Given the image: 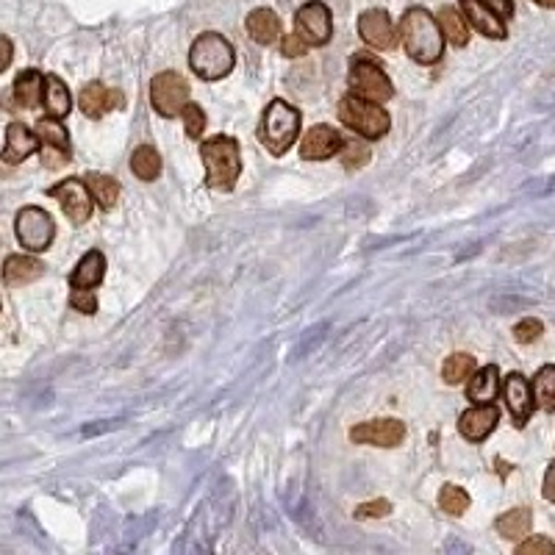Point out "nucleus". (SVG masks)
Returning a JSON list of instances; mask_svg holds the SVG:
<instances>
[{"instance_id": "1", "label": "nucleus", "mask_w": 555, "mask_h": 555, "mask_svg": "<svg viewBox=\"0 0 555 555\" xmlns=\"http://www.w3.org/2000/svg\"><path fill=\"white\" fill-rule=\"evenodd\" d=\"M400 42H403V48L414 62L422 64V67H431V64L442 62L447 39H444L439 20L428 9L411 6L400 17Z\"/></svg>"}, {"instance_id": "2", "label": "nucleus", "mask_w": 555, "mask_h": 555, "mask_svg": "<svg viewBox=\"0 0 555 555\" xmlns=\"http://www.w3.org/2000/svg\"><path fill=\"white\" fill-rule=\"evenodd\" d=\"M200 159L206 164V186L231 192L242 175V153L234 136H211L200 142Z\"/></svg>"}, {"instance_id": "3", "label": "nucleus", "mask_w": 555, "mask_h": 555, "mask_svg": "<svg viewBox=\"0 0 555 555\" xmlns=\"http://www.w3.org/2000/svg\"><path fill=\"white\" fill-rule=\"evenodd\" d=\"M236 53L234 45L228 39L217 34V31H206L192 42L189 50V67L195 70L198 78L203 81H220L234 70Z\"/></svg>"}, {"instance_id": "4", "label": "nucleus", "mask_w": 555, "mask_h": 555, "mask_svg": "<svg viewBox=\"0 0 555 555\" xmlns=\"http://www.w3.org/2000/svg\"><path fill=\"white\" fill-rule=\"evenodd\" d=\"M300 111L295 106H289L286 100H272L270 106L264 109V120H261V142L264 148L270 150L272 156H284L289 153V148L297 142L300 136Z\"/></svg>"}, {"instance_id": "5", "label": "nucleus", "mask_w": 555, "mask_h": 555, "mask_svg": "<svg viewBox=\"0 0 555 555\" xmlns=\"http://www.w3.org/2000/svg\"><path fill=\"white\" fill-rule=\"evenodd\" d=\"M339 120L353 131V134L364 136V139H381L389 134L392 120L389 114L370 100H361L356 95H345L339 100Z\"/></svg>"}, {"instance_id": "6", "label": "nucleus", "mask_w": 555, "mask_h": 555, "mask_svg": "<svg viewBox=\"0 0 555 555\" xmlns=\"http://www.w3.org/2000/svg\"><path fill=\"white\" fill-rule=\"evenodd\" d=\"M347 84H350V95L370 103H386L395 95V87L389 81V75L383 73L378 62H372L370 56H356L350 62V73H347Z\"/></svg>"}, {"instance_id": "7", "label": "nucleus", "mask_w": 555, "mask_h": 555, "mask_svg": "<svg viewBox=\"0 0 555 555\" xmlns=\"http://www.w3.org/2000/svg\"><path fill=\"white\" fill-rule=\"evenodd\" d=\"M150 103L161 117H181L189 106V81L175 70H164L150 81Z\"/></svg>"}, {"instance_id": "8", "label": "nucleus", "mask_w": 555, "mask_h": 555, "mask_svg": "<svg viewBox=\"0 0 555 555\" xmlns=\"http://www.w3.org/2000/svg\"><path fill=\"white\" fill-rule=\"evenodd\" d=\"M14 234H17V242L23 245V250L42 253L53 242L56 225H53V217L45 209L23 206V209L17 211V217H14Z\"/></svg>"}, {"instance_id": "9", "label": "nucleus", "mask_w": 555, "mask_h": 555, "mask_svg": "<svg viewBox=\"0 0 555 555\" xmlns=\"http://www.w3.org/2000/svg\"><path fill=\"white\" fill-rule=\"evenodd\" d=\"M48 195L62 203L64 214H67V220L73 222V225H84V222L92 220L95 198H92V192H89L87 181L67 178V181H62V184L50 186Z\"/></svg>"}, {"instance_id": "10", "label": "nucleus", "mask_w": 555, "mask_h": 555, "mask_svg": "<svg viewBox=\"0 0 555 555\" xmlns=\"http://www.w3.org/2000/svg\"><path fill=\"white\" fill-rule=\"evenodd\" d=\"M297 34L309 42L311 48L328 45L333 37V17L331 9L322 0H309L306 6H300L295 14Z\"/></svg>"}, {"instance_id": "11", "label": "nucleus", "mask_w": 555, "mask_h": 555, "mask_svg": "<svg viewBox=\"0 0 555 555\" xmlns=\"http://www.w3.org/2000/svg\"><path fill=\"white\" fill-rule=\"evenodd\" d=\"M358 37L375 50H395L400 45V31L383 9H367L358 17Z\"/></svg>"}, {"instance_id": "12", "label": "nucleus", "mask_w": 555, "mask_h": 555, "mask_svg": "<svg viewBox=\"0 0 555 555\" xmlns=\"http://www.w3.org/2000/svg\"><path fill=\"white\" fill-rule=\"evenodd\" d=\"M34 131L42 142V161L48 164L50 170L62 167L64 161H70V136H67L62 120L42 117Z\"/></svg>"}, {"instance_id": "13", "label": "nucleus", "mask_w": 555, "mask_h": 555, "mask_svg": "<svg viewBox=\"0 0 555 555\" xmlns=\"http://www.w3.org/2000/svg\"><path fill=\"white\" fill-rule=\"evenodd\" d=\"M503 397H506V406H508V414H511V420L517 428H525V422L531 420L533 411H536V395H533V386L531 381L525 378V375H519V372H511L503 383Z\"/></svg>"}, {"instance_id": "14", "label": "nucleus", "mask_w": 555, "mask_h": 555, "mask_svg": "<svg viewBox=\"0 0 555 555\" xmlns=\"http://www.w3.org/2000/svg\"><path fill=\"white\" fill-rule=\"evenodd\" d=\"M342 148H345V136L339 134L333 125H314L300 142V156L303 161H325L339 156Z\"/></svg>"}, {"instance_id": "15", "label": "nucleus", "mask_w": 555, "mask_h": 555, "mask_svg": "<svg viewBox=\"0 0 555 555\" xmlns=\"http://www.w3.org/2000/svg\"><path fill=\"white\" fill-rule=\"evenodd\" d=\"M406 439V425L400 420L361 422L350 431V442L372 444V447H397Z\"/></svg>"}, {"instance_id": "16", "label": "nucleus", "mask_w": 555, "mask_h": 555, "mask_svg": "<svg viewBox=\"0 0 555 555\" xmlns=\"http://www.w3.org/2000/svg\"><path fill=\"white\" fill-rule=\"evenodd\" d=\"M39 136L37 131H31L28 125L23 123H9L6 125V145H3V153H0V159L6 161V164H20L25 161L28 156H34L39 150Z\"/></svg>"}, {"instance_id": "17", "label": "nucleus", "mask_w": 555, "mask_h": 555, "mask_svg": "<svg viewBox=\"0 0 555 555\" xmlns=\"http://www.w3.org/2000/svg\"><path fill=\"white\" fill-rule=\"evenodd\" d=\"M461 14H464V20L469 23V28H475L478 34H483V37H489V39L508 37L506 20H500L489 6H483L481 0H461Z\"/></svg>"}, {"instance_id": "18", "label": "nucleus", "mask_w": 555, "mask_h": 555, "mask_svg": "<svg viewBox=\"0 0 555 555\" xmlns=\"http://www.w3.org/2000/svg\"><path fill=\"white\" fill-rule=\"evenodd\" d=\"M500 422V411L494 406H475L467 408L461 417H458V431L467 442H483L489 439V433L497 428Z\"/></svg>"}, {"instance_id": "19", "label": "nucleus", "mask_w": 555, "mask_h": 555, "mask_svg": "<svg viewBox=\"0 0 555 555\" xmlns=\"http://www.w3.org/2000/svg\"><path fill=\"white\" fill-rule=\"evenodd\" d=\"M78 106L81 111L92 117V120H100L106 111L111 109H120L123 106V95L117 92V89H106L100 81H92L87 87L81 89V95H78Z\"/></svg>"}, {"instance_id": "20", "label": "nucleus", "mask_w": 555, "mask_h": 555, "mask_svg": "<svg viewBox=\"0 0 555 555\" xmlns=\"http://www.w3.org/2000/svg\"><path fill=\"white\" fill-rule=\"evenodd\" d=\"M106 275V259L100 250H89L84 259L75 264V270L70 272V289L75 292H92L95 286L103 284Z\"/></svg>"}, {"instance_id": "21", "label": "nucleus", "mask_w": 555, "mask_h": 555, "mask_svg": "<svg viewBox=\"0 0 555 555\" xmlns=\"http://www.w3.org/2000/svg\"><path fill=\"white\" fill-rule=\"evenodd\" d=\"M500 386H503L500 383V370L494 364L481 367L467 383L469 403H475V406H492L497 395H500Z\"/></svg>"}, {"instance_id": "22", "label": "nucleus", "mask_w": 555, "mask_h": 555, "mask_svg": "<svg viewBox=\"0 0 555 555\" xmlns=\"http://www.w3.org/2000/svg\"><path fill=\"white\" fill-rule=\"evenodd\" d=\"M45 264L34 256H25V253H14L3 264V281L6 286H28L34 284L37 278H42Z\"/></svg>"}, {"instance_id": "23", "label": "nucleus", "mask_w": 555, "mask_h": 555, "mask_svg": "<svg viewBox=\"0 0 555 555\" xmlns=\"http://www.w3.org/2000/svg\"><path fill=\"white\" fill-rule=\"evenodd\" d=\"M14 103L20 109H37L42 106V98H45V75L39 70H23V73L14 78L12 87Z\"/></svg>"}, {"instance_id": "24", "label": "nucleus", "mask_w": 555, "mask_h": 555, "mask_svg": "<svg viewBox=\"0 0 555 555\" xmlns=\"http://www.w3.org/2000/svg\"><path fill=\"white\" fill-rule=\"evenodd\" d=\"M247 34L259 45H272L281 39V20L272 9H253L247 14Z\"/></svg>"}, {"instance_id": "25", "label": "nucleus", "mask_w": 555, "mask_h": 555, "mask_svg": "<svg viewBox=\"0 0 555 555\" xmlns=\"http://www.w3.org/2000/svg\"><path fill=\"white\" fill-rule=\"evenodd\" d=\"M45 114L53 120H64L70 109H73V98L70 89L64 84L59 75H45V98H42Z\"/></svg>"}, {"instance_id": "26", "label": "nucleus", "mask_w": 555, "mask_h": 555, "mask_svg": "<svg viewBox=\"0 0 555 555\" xmlns=\"http://www.w3.org/2000/svg\"><path fill=\"white\" fill-rule=\"evenodd\" d=\"M531 525H533V514L531 508H511L506 514H500L497 522H494V528L497 533L508 539V542H517V539H528V533H531Z\"/></svg>"}, {"instance_id": "27", "label": "nucleus", "mask_w": 555, "mask_h": 555, "mask_svg": "<svg viewBox=\"0 0 555 555\" xmlns=\"http://www.w3.org/2000/svg\"><path fill=\"white\" fill-rule=\"evenodd\" d=\"M436 20H439V25H442V34L450 45H456V48H464V45H467L469 23L464 20V14L458 12L456 6H442L439 14H436Z\"/></svg>"}, {"instance_id": "28", "label": "nucleus", "mask_w": 555, "mask_h": 555, "mask_svg": "<svg viewBox=\"0 0 555 555\" xmlns=\"http://www.w3.org/2000/svg\"><path fill=\"white\" fill-rule=\"evenodd\" d=\"M84 181H87L89 192H92V198H95V203H98L100 209L111 211L117 206V200H120V184H117L111 175L89 173Z\"/></svg>"}, {"instance_id": "29", "label": "nucleus", "mask_w": 555, "mask_h": 555, "mask_svg": "<svg viewBox=\"0 0 555 555\" xmlns=\"http://www.w3.org/2000/svg\"><path fill=\"white\" fill-rule=\"evenodd\" d=\"M131 170H134V175L139 181H156L161 175L159 150L150 148V145L136 148L134 156H131Z\"/></svg>"}, {"instance_id": "30", "label": "nucleus", "mask_w": 555, "mask_h": 555, "mask_svg": "<svg viewBox=\"0 0 555 555\" xmlns=\"http://www.w3.org/2000/svg\"><path fill=\"white\" fill-rule=\"evenodd\" d=\"M472 375H475V358L467 356V353H453V356L444 361V367H442L444 383L458 386V383H464L467 378H472Z\"/></svg>"}, {"instance_id": "31", "label": "nucleus", "mask_w": 555, "mask_h": 555, "mask_svg": "<svg viewBox=\"0 0 555 555\" xmlns=\"http://www.w3.org/2000/svg\"><path fill=\"white\" fill-rule=\"evenodd\" d=\"M533 395L544 411H555V364H547L533 378Z\"/></svg>"}, {"instance_id": "32", "label": "nucleus", "mask_w": 555, "mask_h": 555, "mask_svg": "<svg viewBox=\"0 0 555 555\" xmlns=\"http://www.w3.org/2000/svg\"><path fill=\"white\" fill-rule=\"evenodd\" d=\"M439 506H442L444 514H450V517H461V514L469 508V494L464 492L461 486L447 483V486H442V492H439Z\"/></svg>"}, {"instance_id": "33", "label": "nucleus", "mask_w": 555, "mask_h": 555, "mask_svg": "<svg viewBox=\"0 0 555 555\" xmlns=\"http://www.w3.org/2000/svg\"><path fill=\"white\" fill-rule=\"evenodd\" d=\"M370 145L367 139H345V148L339 153V159L345 161L347 170H361L370 161Z\"/></svg>"}, {"instance_id": "34", "label": "nucleus", "mask_w": 555, "mask_h": 555, "mask_svg": "<svg viewBox=\"0 0 555 555\" xmlns=\"http://www.w3.org/2000/svg\"><path fill=\"white\" fill-rule=\"evenodd\" d=\"M181 120H184V128H186V136L189 139H200L203 131H206V111L200 109L198 103H189L181 114Z\"/></svg>"}, {"instance_id": "35", "label": "nucleus", "mask_w": 555, "mask_h": 555, "mask_svg": "<svg viewBox=\"0 0 555 555\" xmlns=\"http://www.w3.org/2000/svg\"><path fill=\"white\" fill-rule=\"evenodd\" d=\"M514 555H555V544L547 536H528L519 542Z\"/></svg>"}, {"instance_id": "36", "label": "nucleus", "mask_w": 555, "mask_h": 555, "mask_svg": "<svg viewBox=\"0 0 555 555\" xmlns=\"http://www.w3.org/2000/svg\"><path fill=\"white\" fill-rule=\"evenodd\" d=\"M544 325L539 320H533V317H528V320L517 322V328H514V336H517V342H522V345H528V342H536L539 336H542Z\"/></svg>"}, {"instance_id": "37", "label": "nucleus", "mask_w": 555, "mask_h": 555, "mask_svg": "<svg viewBox=\"0 0 555 555\" xmlns=\"http://www.w3.org/2000/svg\"><path fill=\"white\" fill-rule=\"evenodd\" d=\"M392 511V503L389 500H370V503H361L356 508V519H378V517H389Z\"/></svg>"}, {"instance_id": "38", "label": "nucleus", "mask_w": 555, "mask_h": 555, "mask_svg": "<svg viewBox=\"0 0 555 555\" xmlns=\"http://www.w3.org/2000/svg\"><path fill=\"white\" fill-rule=\"evenodd\" d=\"M306 50H309V42L300 34H289L281 42V53H284L286 59H300V56H306Z\"/></svg>"}, {"instance_id": "39", "label": "nucleus", "mask_w": 555, "mask_h": 555, "mask_svg": "<svg viewBox=\"0 0 555 555\" xmlns=\"http://www.w3.org/2000/svg\"><path fill=\"white\" fill-rule=\"evenodd\" d=\"M70 306L75 311H81V314H95L98 311V297L92 295V292H75L70 295Z\"/></svg>"}, {"instance_id": "40", "label": "nucleus", "mask_w": 555, "mask_h": 555, "mask_svg": "<svg viewBox=\"0 0 555 555\" xmlns=\"http://www.w3.org/2000/svg\"><path fill=\"white\" fill-rule=\"evenodd\" d=\"M483 6H489L500 20H511L514 17V0H481Z\"/></svg>"}, {"instance_id": "41", "label": "nucleus", "mask_w": 555, "mask_h": 555, "mask_svg": "<svg viewBox=\"0 0 555 555\" xmlns=\"http://www.w3.org/2000/svg\"><path fill=\"white\" fill-rule=\"evenodd\" d=\"M542 494L550 500V503H555V461L547 467V475H544V486H542Z\"/></svg>"}, {"instance_id": "42", "label": "nucleus", "mask_w": 555, "mask_h": 555, "mask_svg": "<svg viewBox=\"0 0 555 555\" xmlns=\"http://www.w3.org/2000/svg\"><path fill=\"white\" fill-rule=\"evenodd\" d=\"M0 45H3V67H0V70H9V64H12V39L3 37L0 39Z\"/></svg>"}, {"instance_id": "43", "label": "nucleus", "mask_w": 555, "mask_h": 555, "mask_svg": "<svg viewBox=\"0 0 555 555\" xmlns=\"http://www.w3.org/2000/svg\"><path fill=\"white\" fill-rule=\"evenodd\" d=\"M533 3H539L544 9H555V0H533Z\"/></svg>"}]
</instances>
